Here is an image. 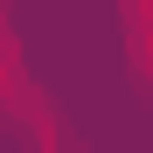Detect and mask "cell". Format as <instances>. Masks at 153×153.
<instances>
[{
    "label": "cell",
    "mask_w": 153,
    "mask_h": 153,
    "mask_svg": "<svg viewBox=\"0 0 153 153\" xmlns=\"http://www.w3.org/2000/svg\"><path fill=\"white\" fill-rule=\"evenodd\" d=\"M125 56H132V84L153 97V0H125Z\"/></svg>",
    "instance_id": "2"
},
{
    "label": "cell",
    "mask_w": 153,
    "mask_h": 153,
    "mask_svg": "<svg viewBox=\"0 0 153 153\" xmlns=\"http://www.w3.org/2000/svg\"><path fill=\"white\" fill-rule=\"evenodd\" d=\"M0 118L14 125L21 139H28V153H76V139H70V118L49 105V97L28 84V76L14 70V49H7V35H0Z\"/></svg>",
    "instance_id": "1"
}]
</instances>
